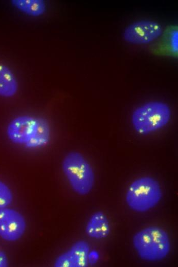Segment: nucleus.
<instances>
[{
	"label": "nucleus",
	"mask_w": 178,
	"mask_h": 267,
	"mask_svg": "<svg viewBox=\"0 0 178 267\" xmlns=\"http://www.w3.org/2000/svg\"><path fill=\"white\" fill-rule=\"evenodd\" d=\"M172 118V110L168 103L153 100L146 102L134 109L130 123L134 131L146 136L165 128Z\"/></svg>",
	"instance_id": "nucleus-1"
},
{
	"label": "nucleus",
	"mask_w": 178,
	"mask_h": 267,
	"mask_svg": "<svg viewBox=\"0 0 178 267\" xmlns=\"http://www.w3.org/2000/svg\"><path fill=\"white\" fill-rule=\"evenodd\" d=\"M132 245L138 256L148 262L164 260L171 249L168 233L156 226L146 227L137 232L132 237Z\"/></svg>",
	"instance_id": "nucleus-2"
},
{
	"label": "nucleus",
	"mask_w": 178,
	"mask_h": 267,
	"mask_svg": "<svg viewBox=\"0 0 178 267\" xmlns=\"http://www.w3.org/2000/svg\"><path fill=\"white\" fill-rule=\"evenodd\" d=\"M62 172L73 190L80 196L88 194L95 183L93 167L85 157L77 151L68 152L63 158Z\"/></svg>",
	"instance_id": "nucleus-3"
},
{
	"label": "nucleus",
	"mask_w": 178,
	"mask_h": 267,
	"mask_svg": "<svg viewBox=\"0 0 178 267\" xmlns=\"http://www.w3.org/2000/svg\"><path fill=\"white\" fill-rule=\"evenodd\" d=\"M162 196L159 182L152 177L144 176L136 179L129 184L125 194V201L131 210L142 213L155 207Z\"/></svg>",
	"instance_id": "nucleus-4"
},
{
	"label": "nucleus",
	"mask_w": 178,
	"mask_h": 267,
	"mask_svg": "<svg viewBox=\"0 0 178 267\" xmlns=\"http://www.w3.org/2000/svg\"><path fill=\"white\" fill-rule=\"evenodd\" d=\"M163 33L162 26L152 20H140L128 25L123 33L124 40L134 45H146L157 40Z\"/></svg>",
	"instance_id": "nucleus-5"
},
{
	"label": "nucleus",
	"mask_w": 178,
	"mask_h": 267,
	"mask_svg": "<svg viewBox=\"0 0 178 267\" xmlns=\"http://www.w3.org/2000/svg\"><path fill=\"white\" fill-rule=\"evenodd\" d=\"M26 221L17 211L5 207L0 209V237L7 241H15L24 234Z\"/></svg>",
	"instance_id": "nucleus-6"
},
{
	"label": "nucleus",
	"mask_w": 178,
	"mask_h": 267,
	"mask_svg": "<svg viewBox=\"0 0 178 267\" xmlns=\"http://www.w3.org/2000/svg\"><path fill=\"white\" fill-rule=\"evenodd\" d=\"M36 124L37 117L30 115L16 117L7 126V137L12 143L25 146L33 137Z\"/></svg>",
	"instance_id": "nucleus-7"
},
{
	"label": "nucleus",
	"mask_w": 178,
	"mask_h": 267,
	"mask_svg": "<svg viewBox=\"0 0 178 267\" xmlns=\"http://www.w3.org/2000/svg\"><path fill=\"white\" fill-rule=\"evenodd\" d=\"M89 244L80 240L75 242L55 260V267H86L88 265Z\"/></svg>",
	"instance_id": "nucleus-8"
},
{
	"label": "nucleus",
	"mask_w": 178,
	"mask_h": 267,
	"mask_svg": "<svg viewBox=\"0 0 178 267\" xmlns=\"http://www.w3.org/2000/svg\"><path fill=\"white\" fill-rule=\"evenodd\" d=\"M110 232L108 219L103 212H95L90 216L85 226V233L88 237L102 239L106 238Z\"/></svg>",
	"instance_id": "nucleus-9"
},
{
	"label": "nucleus",
	"mask_w": 178,
	"mask_h": 267,
	"mask_svg": "<svg viewBox=\"0 0 178 267\" xmlns=\"http://www.w3.org/2000/svg\"><path fill=\"white\" fill-rule=\"evenodd\" d=\"M51 138L50 125L44 118L37 117L36 130L31 139L24 146L28 149H37L47 145Z\"/></svg>",
	"instance_id": "nucleus-10"
},
{
	"label": "nucleus",
	"mask_w": 178,
	"mask_h": 267,
	"mask_svg": "<svg viewBox=\"0 0 178 267\" xmlns=\"http://www.w3.org/2000/svg\"><path fill=\"white\" fill-rule=\"evenodd\" d=\"M18 89V83L12 71L6 65L0 63V97H12Z\"/></svg>",
	"instance_id": "nucleus-11"
},
{
	"label": "nucleus",
	"mask_w": 178,
	"mask_h": 267,
	"mask_svg": "<svg viewBox=\"0 0 178 267\" xmlns=\"http://www.w3.org/2000/svg\"><path fill=\"white\" fill-rule=\"evenodd\" d=\"M12 4L20 11L31 16L42 15L46 10L45 3L42 0H13Z\"/></svg>",
	"instance_id": "nucleus-12"
},
{
	"label": "nucleus",
	"mask_w": 178,
	"mask_h": 267,
	"mask_svg": "<svg viewBox=\"0 0 178 267\" xmlns=\"http://www.w3.org/2000/svg\"><path fill=\"white\" fill-rule=\"evenodd\" d=\"M13 198L11 189L0 180V209L8 207L12 203Z\"/></svg>",
	"instance_id": "nucleus-13"
},
{
	"label": "nucleus",
	"mask_w": 178,
	"mask_h": 267,
	"mask_svg": "<svg viewBox=\"0 0 178 267\" xmlns=\"http://www.w3.org/2000/svg\"><path fill=\"white\" fill-rule=\"evenodd\" d=\"M168 46L172 54H177L178 52V30L176 28H172L169 31Z\"/></svg>",
	"instance_id": "nucleus-14"
},
{
	"label": "nucleus",
	"mask_w": 178,
	"mask_h": 267,
	"mask_svg": "<svg viewBox=\"0 0 178 267\" xmlns=\"http://www.w3.org/2000/svg\"><path fill=\"white\" fill-rule=\"evenodd\" d=\"M99 258L98 252L95 250L90 251L88 255V265H94L97 263Z\"/></svg>",
	"instance_id": "nucleus-15"
},
{
	"label": "nucleus",
	"mask_w": 178,
	"mask_h": 267,
	"mask_svg": "<svg viewBox=\"0 0 178 267\" xmlns=\"http://www.w3.org/2000/svg\"><path fill=\"white\" fill-rule=\"evenodd\" d=\"M8 260L6 254L0 249V267H7Z\"/></svg>",
	"instance_id": "nucleus-16"
}]
</instances>
